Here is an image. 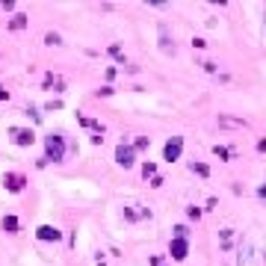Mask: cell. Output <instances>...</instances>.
<instances>
[{
    "label": "cell",
    "instance_id": "7",
    "mask_svg": "<svg viewBox=\"0 0 266 266\" xmlns=\"http://www.w3.org/2000/svg\"><path fill=\"white\" fill-rule=\"evenodd\" d=\"M172 258L174 260H186V254H190V246H186V240H172Z\"/></svg>",
    "mask_w": 266,
    "mask_h": 266
},
{
    "label": "cell",
    "instance_id": "4",
    "mask_svg": "<svg viewBox=\"0 0 266 266\" xmlns=\"http://www.w3.org/2000/svg\"><path fill=\"white\" fill-rule=\"evenodd\" d=\"M116 163H118V166H124V168H130L133 163H136V154H133L130 145H124V142H122V145L116 148Z\"/></svg>",
    "mask_w": 266,
    "mask_h": 266
},
{
    "label": "cell",
    "instance_id": "17",
    "mask_svg": "<svg viewBox=\"0 0 266 266\" xmlns=\"http://www.w3.org/2000/svg\"><path fill=\"white\" fill-rule=\"evenodd\" d=\"M258 151H266V139H260V142H258Z\"/></svg>",
    "mask_w": 266,
    "mask_h": 266
},
{
    "label": "cell",
    "instance_id": "2",
    "mask_svg": "<svg viewBox=\"0 0 266 266\" xmlns=\"http://www.w3.org/2000/svg\"><path fill=\"white\" fill-rule=\"evenodd\" d=\"M236 266H264V254L252 246V242H246L242 248H240V260Z\"/></svg>",
    "mask_w": 266,
    "mask_h": 266
},
{
    "label": "cell",
    "instance_id": "16",
    "mask_svg": "<svg viewBox=\"0 0 266 266\" xmlns=\"http://www.w3.org/2000/svg\"><path fill=\"white\" fill-rule=\"evenodd\" d=\"M186 213H190V219H198V216H201V210H198V207H190Z\"/></svg>",
    "mask_w": 266,
    "mask_h": 266
},
{
    "label": "cell",
    "instance_id": "5",
    "mask_svg": "<svg viewBox=\"0 0 266 266\" xmlns=\"http://www.w3.org/2000/svg\"><path fill=\"white\" fill-rule=\"evenodd\" d=\"M12 142H15V145H33L36 142V133L30 130V128H12Z\"/></svg>",
    "mask_w": 266,
    "mask_h": 266
},
{
    "label": "cell",
    "instance_id": "1",
    "mask_svg": "<svg viewBox=\"0 0 266 266\" xmlns=\"http://www.w3.org/2000/svg\"><path fill=\"white\" fill-rule=\"evenodd\" d=\"M44 160H54V163H60L62 157H66V142H62V136L60 133H50V136H44Z\"/></svg>",
    "mask_w": 266,
    "mask_h": 266
},
{
    "label": "cell",
    "instance_id": "10",
    "mask_svg": "<svg viewBox=\"0 0 266 266\" xmlns=\"http://www.w3.org/2000/svg\"><path fill=\"white\" fill-rule=\"evenodd\" d=\"M24 24H27V15H15V18L9 21V27H12V30H21Z\"/></svg>",
    "mask_w": 266,
    "mask_h": 266
},
{
    "label": "cell",
    "instance_id": "15",
    "mask_svg": "<svg viewBox=\"0 0 266 266\" xmlns=\"http://www.w3.org/2000/svg\"><path fill=\"white\" fill-rule=\"evenodd\" d=\"M258 198L266 201V184H260V186H258Z\"/></svg>",
    "mask_w": 266,
    "mask_h": 266
},
{
    "label": "cell",
    "instance_id": "3",
    "mask_svg": "<svg viewBox=\"0 0 266 266\" xmlns=\"http://www.w3.org/2000/svg\"><path fill=\"white\" fill-rule=\"evenodd\" d=\"M180 151H184V136H172L166 142V148H163V160L166 163H174L180 157Z\"/></svg>",
    "mask_w": 266,
    "mask_h": 266
},
{
    "label": "cell",
    "instance_id": "6",
    "mask_svg": "<svg viewBox=\"0 0 266 266\" xmlns=\"http://www.w3.org/2000/svg\"><path fill=\"white\" fill-rule=\"evenodd\" d=\"M38 240H44V242H56V240H62V231H56L54 225H42L38 231H36Z\"/></svg>",
    "mask_w": 266,
    "mask_h": 266
},
{
    "label": "cell",
    "instance_id": "12",
    "mask_svg": "<svg viewBox=\"0 0 266 266\" xmlns=\"http://www.w3.org/2000/svg\"><path fill=\"white\" fill-rule=\"evenodd\" d=\"M186 225H178V228H174V240H186Z\"/></svg>",
    "mask_w": 266,
    "mask_h": 266
},
{
    "label": "cell",
    "instance_id": "11",
    "mask_svg": "<svg viewBox=\"0 0 266 266\" xmlns=\"http://www.w3.org/2000/svg\"><path fill=\"white\" fill-rule=\"evenodd\" d=\"M190 168H192V172H198L201 178H207V174H210V168L204 166V163H190Z\"/></svg>",
    "mask_w": 266,
    "mask_h": 266
},
{
    "label": "cell",
    "instance_id": "14",
    "mask_svg": "<svg viewBox=\"0 0 266 266\" xmlns=\"http://www.w3.org/2000/svg\"><path fill=\"white\" fill-rule=\"evenodd\" d=\"M154 172H157L154 163H145V166H142V174H145V178H148V174H154Z\"/></svg>",
    "mask_w": 266,
    "mask_h": 266
},
{
    "label": "cell",
    "instance_id": "18",
    "mask_svg": "<svg viewBox=\"0 0 266 266\" xmlns=\"http://www.w3.org/2000/svg\"><path fill=\"white\" fill-rule=\"evenodd\" d=\"M264 50H266V18H264Z\"/></svg>",
    "mask_w": 266,
    "mask_h": 266
},
{
    "label": "cell",
    "instance_id": "13",
    "mask_svg": "<svg viewBox=\"0 0 266 266\" xmlns=\"http://www.w3.org/2000/svg\"><path fill=\"white\" fill-rule=\"evenodd\" d=\"M222 124H231V128H246V122H236V118H219Z\"/></svg>",
    "mask_w": 266,
    "mask_h": 266
},
{
    "label": "cell",
    "instance_id": "8",
    "mask_svg": "<svg viewBox=\"0 0 266 266\" xmlns=\"http://www.w3.org/2000/svg\"><path fill=\"white\" fill-rule=\"evenodd\" d=\"M3 184H6V190H9V192H21L27 180H24V174H6V178H3Z\"/></svg>",
    "mask_w": 266,
    "mask_h": 266
},
{
    "label": "cell",
    "instance_id": "9",
    "mask_svg": "<svg viewBox=\"0 0 266 266\" xmlns=\"http://www.w3.org/2000/svg\"><path fill=\"white\" fill-rule=\"evenodd\" d=\"M3 231L18 234V219H15V216H3Z\"/></svg>",
    "mask_w": 266,
    "mask_h": 266
}]
</instances>
